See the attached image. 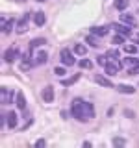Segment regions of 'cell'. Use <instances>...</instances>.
I'll list each match as a JSON object with an SVG mask.
<instances>
[{
	"mask_svg": "<svg viewBox=\"0 0 139 148\" xmlns=\"http://www.w3.org/2000/svg\"><path fill=\"white\" fill-rule=\"evenodd\" d=\"M83 106H85V102L82 98H74L71 102V115L76 120H80V122H85V119H83Z\"/></svg>",
	"mask_w": 139,
	"mask_h": 148,
	"instance_id": "1",
	"label": "cell"
},
{
	"mask_svg": "<svg viewBox=\"0 0 139 148\" xmlns=\"http://www.w3.org/2000/svg\"><path fill=\"white\" fill-rule=\"evenodd\" d=\"M120 67H122V61H119V59H108V65H106V74L108 76H115L119 71H120Z\"/></svg>",
	"mask_w": 139,
	"mask_h": 148,
	"instance_id": "2",
	"label": "cell"
},
{
	"mask_svg": "<svg viewBox=\"0 0 139 148\" xmlns=\"http://www.w3.org/2000/svg\"><path fill=\"white\" fill-rule=\"evenodd\" d=\"M13 89H8V87H2L0 89V102H2V106H9L13 104Z\"/></svg>",
	"mask_w": 139,
	"mask_h": 148,
	"instance_id": "3",
	"label": "cell"
},
{
	"mask_svg": "<svg viewBox=\"0 0 139 148\" xmlns=\"http://www.w3.org/2000/svg\"><path fill=\"white\" fill-rule=\"evenodd\" d=\"M30 17H32L30 13H24V15L21 17V21L17 22V28H15V32H17L19 35H22V34H24V32L28 30V22H30Z\"/></svg>",
	"mask_w": 139,
	"mask_h": 148,
	"instance_id": "4",
	"label": "cell"
},
{
	"mask_svg": "<svg viewBox=\"0 0 139 148\" xmlns=\"http://www.w3.org/2000/svg\"><path fill=\"white\" fill-rule=\"evenodd\" d=\"M59 58H61V63L65 65V67H72L74 65V56L69 48H63L61 54H59Z\"/></svg>",
	"mask_w": 139,
	"mask_h": 148,
	"instance_id": "5",
	"label": "cell"
},
{
	"mask_svg": "<svg viewBox=\"0 0 139 148\" xmlns=\"http://www.w3.org/2000/svg\"><path fill=\"white\" fill-rule=\"evenodd\" d=\"M113 30H115V34H120V35H124V37L132 35V30H130L128 24H113Z\"/></svg>",
	"mask_w": 139,
	"mask_h": 148,
	"instance_id": "6",
	"label": "cell"
},
{
	"mask_svg": "<svg viewBox=\"0 0 139 148\" xmlns=\"http://www.w3.org/2000/svg\"><path fill=\"white\" fill-rule=\"evenodd\" d=\"M93 117H95V108H93L91 102H85V106H83V119H85V122H87V120H91Z\"/></svg>",
	"mask_w": 139,
	"mask_h": 148,
	"instance_id": "7",
	"label": "cell"
},
{
	"mask_svg": "<svg viewBox=\"0 0 139 148\" xmlns=\"http://www.w3.org/2000/svg\"><path fill=\"white\" fill-rule=\"evenodd\" d=\"M43 100L46 102V104H50V102L54 100V87L52 85H46L43 89Z\"/></svg>",
	"mask_w": 139,
	"mask_h": 148,
	"instance_id": "8",
	"label": "cell"
},
{
	"mask_svg": "<svg viewBox=\"0 0 139 148\" xmlns=\"http://www.w3.org/2000/svg\"><path fill=\"white\" fill-rule=\"evenodd\" d=\"M115 89H117L120 95H133V92H136V87H133V85H126V83H120V85H117Z\"/></svg>",
	"mask_w": 139,
	"mask_h": 148,
	"instance_id": "9",
	"label": "cell"
},
{
	"mask_svg": "<svg viewBox=\"0 0 139 148\" xmlns=\"http://www.w3.org/2000/svg\"><path fill=\"white\" fill-rule=\"evenodd\" d=\"M11 30H13V18H9V21H8L6 17H2V34L8 35Z\"/></svg>",
	"mask_w": 139,
	"mask_h": 148,
	"instance_id": "10",
	"label": "cell"
},
{
	"mask_svg": "<svg viewBox=\"0 0 139 148\" xmlns=\"http://www.w3.org/2000/svg\"><path fill=\"white\" fill-rule=\"evenodd\" d=\"M15 104H17V108L21 109V111H26V98H24V95H22V92H17Z\"/></svg>",
	"mask_w": 139,
	"mask_h": 148,
	"instance_id": "11",
	"label": "cell"
},
{
	"mask_svg": "<svg viewBox=\"0 0 139 148\" xmlns=\"http://www.w3.org/2000/svg\"><path fill=\"white\" fill-rule=\"evenodd\" d=\"M15 58H17V50L15 48H9V50L4 52V61H6V63H13Z\"/></svg>",
	"mask_w": 139,
	"mask_h": 148,
	"instance_id": "12",
	"label": "cell"
},
{
	"mask_svg": "<svg viewBox=\"0 0 139 148\" xmlns=\"http://www.w3.org/2000/svg\"><path fill=\"white\" fill-rule=\"evenodd\" d=\"M85 43L93 46V48H96V46H100V41H98V35H95V34H89L85 37Z\"/></svg>",
	"mask_w": 139,
	"mask_h": 148,
	"instance_id": "13",
	"label": "cell"
},
{
	"mask_svg": "<svg viewBox=\"0 0 139 148\" xmlns=\"http://www.w3.org/2000/svg\"><path fill=\"white\" fill-rule=\"evenodd\" d=\"M46 61H48V54H46L45 50H43V52H39V54L35 56V59H34V65H45Z\"/></svg>",
	"mask_w": 139,
	"mask_h": 148,
	"instance_id": "14",
	"label": "cell"
},
{
	"mask_svg": "<svg viewBox=\"0 0 139 148\" xmlns=\"http://www.w3.org/2000/svg\"><path fill=\"white\" fill-rule=\"evenodd\" d=\"M34 22H35V26H43L45 24V22H46V17H45V13L43 11H39V13H35V15H34Z\"/></svg>",
	"mask_w": 139,
	"mask_h": 148,
	"instance_id": "15",
	"label": "cell"
},
{
	"mask_svg": "<svg viewBox=\"0 0 139 148\" xmlns=\"http://www.w3.org/2000/svg\"><path fill=\"white\" fill-rule=\"evenodd\" d=\"M17 113H15V111H9V113H8V120H6V122H8V126L9 128H15L17 126Z\"/></svg>",
	"mask_w": 139,
	"mask_h": 148,
	"instance_id": "16",
	"label": "cell"
},
{
	"mask_svg": "<svg viewBox=\"0 0 139 148\" xmlns=\"http://www.w3.org/2000/svg\"><path fill=\"white\" fill-rule=\"evenodd\" d=\"M91 34H95V35H98V37H104L106 34H108V28H106V26H93L91 28Z\"/></svg>",
	"mask_w": 139,
	"mask_h": 148,
	"instance_id": "17",
	"label": "cell"
},
{
	"mask_svg": "<svg viewBox=\"0 0 139 148\" xmlns=\"http://www.w3.org/2000/svg\"><path fill=\"white\" fill-rule=\"evenodd\" d=\"M95 82L98 83V85H102V87H113V83H111V82H109L106 76H100V74L95 78Z\"/></svg>",
	"mask_w": 139,
	"mask_h": 148,
	"instance_id": "18",
	"label": "cell"
},
{
	"mask_svg": "<svg viewBox=\"0 0 139 148\" xmlns=\"http://www.w3.org/2000/svg\"><path fill=\"white\" fill-rule=\"evenodd\" d=\"M78 80H80V74H74V76H71V78H65V80H61V85L63 87H69V85H72V83H76Z\"/></svg>",
	"mask_w": 139,
	"mask_h": 148,
	"instance_id": "19",
	"label": "cell"
},
{
	"mask_svg": "<svg viewBox=\"0 0 139 148\" xmlns=\"http://www.w3.org/2000/svg\"><path fill=\"white\" fill-rule=\"evenodd\" d=\"M122 65H126L128 69H133V67H137V65H139V59H136V58H130V56H128L126 59H122Z\"/></svg>",
	"mask_w": 139,
	"mask_h": 148,
	"instance_id": "20",
	"label": "cell"
},
{
	"mask_svg": "<svg viewBox=\"0 0 139 148\" xmlns=\"http://www.w3.org/2000/svg\"><path fill=\"white\" fill-rule=\"evenodd\" d=\"M120 21L124 22V24H128V26H136V18H133L132 15H120Z\"/></svg>",
	"mask_w": 139,
	"mask_h": 148,
	"instance_id": "21",
	"label": "cell"
},
{
	"mask_svg": "<svg viewBox=\"0 0 139 148\" xmlns=\"http://www.w3.org/2000/svg\"><path fill=\"white\" fill-rule=\"evenodd\" d=\"M128 4H130V0H115V8H117L119 11H124V9L128 8Z\"/></svg>",
	"mask_w": 139,
	"mask_h": 148,
	"instance_id": "22",
	"label": "cell"
},
{
	"mask_svg": "<svg viewBox=\"0 0 139 148\" xmlns=\"http://www.w3.org/2000/svg\"><path fill=\"white\" fill-rule=\"evenodd\" d=\"M74 54H78V56H85V54H87L85 45H74Z\"/></svg>",
	"mask_w": 139,
	"mask_h": 148,
	"instance_id": "23",
	"label": "cell"
},
{
	"mask_svg": "<svg viewBox=\"0 0 139 148\" xmlns=\"http://www.w3.org/2000/svg\"><path fill=\"white\" fill-rule=\"evenodd\" d=\"M106 56H108V59H119V50L117 48H109L108 52H106Z\"/></svg>",
	"mask_w": 139,
	"mask_h": 148,
	"instance_id": "24",
	"label": "cell"
},
{
	"mask_svg": "<svg viewBox=\"0 0 139 148\" xmlns=\"http://www.w3.org/2000/svg\"><path fill=\"white\" fill-rule=\"evenodd\" d=\"M96 65H100V67H106V65H108V56H96Z\"/></svg>",
	"mask_w": 139,
	"mask_h": 148,
	"instance_id": "25",
	"label": "cell"
},
{
	"mask_svg": "<svg viewBox=\"0 0 139 148\" xmlns=\"http://www.w3.org/2000/svg\"><path fill=\"white\" fill-rule=\"evenodd\" d=\"M124 52L132 56V54H136V52H137V46H136V45H124Z\"/></svg>",
	"mask_w": 139,
	"mask_h": 148,
	"instance_id": "26",
	"label": "cell"
},
{
	"mask_svg": "<svg viewBox=\"0 0 139 148\" xmlns=\"http://www.w3.org/2000/svg\"><path fill=\"white\" fill-rule=\"evenodd\" d=\"M45 43H46L45 39H34V41L30 43V50H34V48H37L39 45H45Z\"/></svg>",
	"mask_w": 139,
	"mask_h": 148,
	"instance_id": "27",
	"label": "cell"
},
{
	"mask_svg": "<svg viewBox=\"0 0 139 148\" xmlns=\"http://www.w3.org/2000/svg\"><path fill=\"white\" fill-rule=\"evenodd\" d=\"M122 43H124V35L115 34V35H113V45H122Z\"/></svg>",
	"mask_w": 139,
	"mask_h": 148,
	"instance_id": "28",
	"label": "cell"
},
{
	"mask_svg": "<svg viewBox=\"0 0 139 148\" xmlns=\"http://www.w3.org/2000/svg\"><path fill=\"white\" fill-rule=\"evenodd\" d=\"M80 67H82V69H91L93 63L89 61V59H80Z\"/></svg>",
	"mask_w": 139,
	"mask_h": 148,
	"instance_id": "29",
	"label": "cell"
},
{
	"mask_svg": "<svg viewBox=\"0 0 139 148\" xmlns=\"http://www.w3.org/2000/svg\"><path fill=\"white\" fill-rule=\"evenodd\" d=\"M54 74H56V76H63V74H65V69L63 67H56L54 69Z\"/></svg>",
	"mask_w": 139,
	"mask_h": 148,
	"instance_id": "30",
	"label": "cell"
},
{
	"mask_svg": "<svg viewBox=\"0 0 139 148\" xmlns=\"http://www.w3.org/2000/svg\"><path fill=\"white\" fill-rule=\"evenodd\" d=\"M45 145H46L45 139H37V141H35V146H37V148H43Z\"/></svg>",
	"mask_w": 139,
	"mask_h": 148,
	"instance_id": "31",
	"label": "cell"
},
{
	"mask_svg": "<svg viewBox=\"0 0 139 148\" xmlns=\"http://www.w3.org/2000/svg\"><path fill=\"white\" fill-rule=\"evenodd\" d=\"M113 145L115 146H124V139H113Z\"/></svg>",
	"mask_w": 139,
	"mask_h": 148,
	"instance_id": "32",
	"label": "cell"
},
{
	"mask_svg": "<svg viewBox=\"0 0 139 148\" xmlns=\"http://www.w3.org/2000/svg\"><path fill=\"white\" fill-rule=\"evenodd\" d=\"M22 59H24V61H28V59H30V50H26V52L22 54Z\"/></svg>",
	"mask_w": 139,
	"mask_h": 148,
	"instance_id": "33",
	"label": "cell"
},
{
	"mask_svg": "<svg viewBox=\"0 0 139 148\" xmlns=\"http://www.w3.org/2000/svg\"><path fill=\"white\" fill-rule=\"evenodd\" d=\"M37 2H45V0H37Z\"/></svg>",
	"mask_w": 139,
	"mask_h": 148,
	"instance_id": "34",
	"label": "cell"
},
{
	"mask_svg": "<svg viewBox=\"0 0 139 148\" xmlns=\"http://www.w3.org/2000/svg\"><path fill=\"white\" fill-rule=\"evenodd\" d=\"M137 43H139V37H137Z\"/></svg>",
	"mask_w": 139,
	"mask_h": 148,
	"instance_id": "35",
	"label": "cell"
}]
</instances>
